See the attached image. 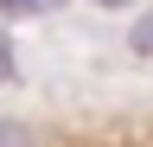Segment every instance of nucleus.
<instances>
[{
  "mask_svg": "<svg viewBox=\"0 0 153 147\" xmlns=\"http://www.w3.org/2000/svg\"><path fill=\"white\" fill-rule=\"evenodd\" d=\"M51 7H64V0H0L7 19H32V13H51Z\"/></svg>",
  "mask_w": 153,
  "mask_h": 147,
  "instance_id": "f257e3e1",
  "label": "nucleus"
},
{
  "mask_svg": "<svg viewBox=\"0 0 153 147\" xmlns=\"http://www.w3.org/2000/svg\"><path fill=\"white\" fill-rule=\"evenodd\" d=\"M128 45L140 51V58H153V13H147V19H134V32H128Z\"/></svg>",
  "mask_w": 153,
  "mask_h": 147,
  "instance_id": "f03ea898",
  "label": "nucleus"
},
{
  "mask_svg": "<svg viewBox=\"0 0 153 147\" xmlns=\"http://www.w3.org/2000/svg\"><path fill=\"white\" fill-rule=\"evenodd\" d=\"M0 147H32V134H26L19 122H0Z\"/></svg>",
  "mask_w": 153,
  "mask_h": 147,
  "instance_id": "7ed1b4c3",
  "label": "nucleus"
},
{
  "mask_svg": "<svg viewBox=\"0 0 153 147\" xmlns=\"http://www.w3.org/2000/svg\"><path fill=\"white\" fill-rule=\"evenodd\" d=\"M0 77H13V51H7V32H0Z\"/></svg>",
  "mask_w": 153,
  "mask_h": 147,
  "instance_id": "20e7f679",
  "label": "nucleus"
},
{
  "mask_svg": "<svg viewBox=\"0 0 153 147\" xmlns=\"http://www.w3.org/2000/svg\"><path fill=\"white\" fill-rule=\"evenodd\" d=\"M96 7H134V0H96Z\"/></svg>",
  "mask_w": 153,
  "mask_h": 147,
  "instance_id": "39448f33",
  "label": "nucleus"
}]
</instances>
